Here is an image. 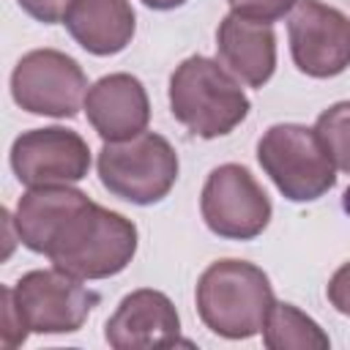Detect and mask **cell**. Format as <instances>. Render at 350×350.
I'll return each mask as SVG.
<instances>
[{"label": "cell", "mask_w": 350, "mask_h": 350, "mask_svg": "<svg viewBox=\"0 0 350 350\" xmlns=\"http://www.w3.org/2000/svg\"><path fill=\"white\" fill-rule=\"evenodd\" d=\"M137 252V227L123 213L88 200L52 235L46 257L77 279H107L120 273Z\"/></svg>", "instance_id": "cell-1"}, {"label": "cell", "mask_w": 350, "mask_h": 350, "mask_svg": "<svg viewBox=\"0 0 350 350\" xmlns=\"http://www.w3.org/2000/svg\"><path fill=\"white\" fill-rule=\"evenodd\" d=\"M194 298L205 328L224 339L260 334L276 304L265 271L246 260L211 262L197 282Z\"/></svg>", "instance_id": "cell-2"}, {"label": "cell", "mask_w": 350, "mask_h": 350, "mask_svg": "<svg viewBox=\"0 0 350 350\" xmlns=\"http://www.w3.org/2000/svg\"><path fill=\"white\" fill-rule=\"evenodd\" d=\"M249 107L243 88L219 60L191 55L170 77L172 118L202 139L230 134L246 120Z\"/></svg>", "instance_id": "cell-3"}, {"label": "cell", "mask_w": 350, "mask_h": 350, "mask_svg": "<svg viewBox=\"0 0 350 350\" xmlns=\"http://www.w3.org/2000/svg\"><path fill=\"white\" fill-rule=\"evenodd\" d=\"M257 161L290 202H312L336 183V167L317 131L301 123L271 126L257 142Z\"/></svg>", "instance_id": "cell-4"}, {"label": "cell", "mask_w": 350, "mask_h": 350, "mask_svg": "<svg viewBox=\"0 0 350 350\" xmlns=\"http://www.w3.org/2000/svg\"><path fill=\"white\" fill-rule=\"evenodd\" d=\"M96 167L101 186L112 197L134 205L164 200L178 180V153L153 131H142L123 142H104Z\"/></svg>", "instance_id": "cell-5"}, {"label": "cell", "mask_w": 350, "mask_h": 350, "mask_svg": "<svg viewBox=\"0 0 350 350\" xmlns=\"http://www.w3.org/2000/svg\"><path fill=\"white\" fill-rule=\"evenodd\" d=\"M11 96L30 115L74 118L85 107L88 77L71 55L60 49H33L14 66Z\"/></svg>", "instance_id": "cell-6"}, {"label": "cell", "mask_w": 350, "mask_h": 350, "mask_svg": "<svg viewBox=\"0 0 350 350\" xmlns=\"http://www.w3.org/2000/svg\"><path fill=\"white\" fill-rule=\"evenodd\" d=\"M208 230L227 241H252L271 221V200L254 175L241 164L216 167L200 194Z\"/></svg>", "instance_id": "cell-7"}, {"label": "cell", "mask_w": 350, "mask_h": 350, "mask_svg": "<svg viewBox=\"0 0 350 350\" xmlns=\"http://www.w3.org/2000/svg\"><path fill=\"white\" fill-rule=\"evenodd\" d=\"M14 304L33 334H71L79 331L93 306L98 304V293L88 290L82 279L60 271H27L11 287Z\"/></svg>", "instance_id": "cell-8"}, {"label": "cell", "mask_w": 350, "mask_h": 350, "mask_svg": "<svg viewBox=\"0 0 350 350\" xmlns=\"http://www.w3.org/2000/svg\"><path fill=\"white\" fill-rule=\"evenodd\" d=\"M290 55L298 71L328 79L350 66V19L320 0H298L287 22Z\"/></svg>", "instance_id": "cell-9"}, {"label": "cell", "mask_w": 350, "mask_h": 350, "mask_svg": "<svg viewBox=\"0 0 350 350\" xmlns=\"http://www.w3.org/2000/svg\"><path fill=\"white\" fill-rule=\"evenodd\" d=\"M11 170L27 189L79 183L90 170V148L71 129H33L14 139Z\"/></svg>", "instance_id": "cell-10"}, {"label": "cell", "mask_w": 350, "mask_h": 350, "mask_svg": "<svg viewBox=\"0 0 350 350\" xmlns=\"http://www.w3.org/2000/svg\"><path fill=\"white\" fill-rule=\"evenodd\" d=\"M180 317L172 301L150 287L129 293L104 325V339L115 350L172 347L180 339Z\"/></svg>", "instance_id": "cell-11"}, {"label": "cell", "mask_w": 350, "mask_h": 350, "mask_svg": "<svg viewBox=\"0 0 350 350\" xmlns=\"http://www.w3.org/2000/svg\"><path fill=\"white\" fill-rule=\"evenodd\" d=\"M85 115L104 142H123L148 129L150 101L131 74H107L88 88Z\"/></svg>", "instance_id": "cell-12"}, {"label": "cell", "mask_w": 350, "mask_h": 350, "mask_svg": "<svg viewBox=\"0 0 350 350\" xmlns=\"http://www.w3.org/2000/svg\"><path fill=\"white\" fill-rule=\"evenodd\" d=\"M219 63L249 88H262L276 71V33L271 22L230 11L216 30Z\"/></svg>", "instance_id": "cell-13"}, {"label": "cell", "mask_w": 350, "mask_h": 350, "mask_svg": "<svg viewBox=\"0 0 350 350\" xmlns=\"http://www.w3.org/2000/svg\"><path fill=\"white\" fill-rule=\"evenodd\" d=\"M134 8L129 0H71L63 25L90 55H118L131 44Z\"/></svg>", "instance_id": "cell-14"}, {"label": "cell", "mask_w": 350, "mask_h": 350, "mask_svg": "<svg viewBox=\"0 0 350 350\" xmlns=\"http://www.w3.org/2000/svg\"><path fill=\"white\" fill-rule=\"evenodd\" d=\"M90 197L71 186H38L19 197L14 227L22 246L36 254H44L57 227Z\"/></svg>", "instance_id": "cell-15"}, {"label": "cell", "mask_w": 350, "mask_h": 350, "mask_svg": "<svg viewBox=\"0 0 350 350\" xmlns=\"http://www.w3.org/2000/svg\"><path fill=\"white\" fill-rule=\"evenodd\" d=\"M262 342L268 350H325L331 345L328 334L293 304H273L262 325Z\"/></svg>", "instance_id": "cell-16"}, {"label": "cell", "mask_w": 350, "mask_h": 350, "mask_svg": "<svg viewBox=\"0 0 350 350\" xmlns=\"http://www.w3.org/2000/svg\"><path fill=\"white\" fill-rule=\"evenodd\" d=\"M314 131L336 170L350 175V101L331 104L317 115Z\"/></svg>", "instance_id": "cell-17"}, {"label": "cell", "mask_w": 350, "mask_h": 350, "mask_svg": "<svg viewBox=\"0 0 350 350\" xmlns=\"http://www.w3.org/2000/svg\"><path fill=\"white\" fill-rule=\"evenodd\" d=\"M227 3L241 16L260 19V22H276L279 16H284L287 11H293V5L298 0H227Z\"/></svg>", "instance_id": "cell-18"}, {"label": "cell", "mask_w": 350, "mask_h": 350, "mask_svg": "<svg viewBox=\"0 0 350 350\" xmlns=\"http://www.w3.org/2000/svg\"><path fill=\"white\" fill-rule=\"evenodd\" d=\"M30 328L25 325L16 304H14V295H11V287H3V347H16L27 339Z\"/></svg>", "instance_id": "cell-19"}, {"label": "cell", "mask_w": 350, "mask_h": 350, "mask_svg": "<svg viewBox=\"0 0 350 350\" xmlns=\"http://www.w3.org/2000/svg\"><path fill=\"white\" fill-rule=\"evenodd\" d=\"M22 5L25 14H30L33 19L44 22V25H55L66 16L71 0H16Z\"/></svg>", "instance_id": "cell-20"}, {"label": "cell", "mask_w": 350, "mask_h": 350, "mask_svg": "<svg viewBox=\"0 0 350 350\" xmlns=\"http://www.w3.org/2000/svg\"><path fill=\"white\" fill-rule=\"evenodd\" d=\"M328 301L331 306L339 312V314H347L350 317V262L339 265L328 282Z\"/></svg>", "instance_id": "cell-21"}, {"label": "cell", "mask_w": 350, "mask_h": 350, "mask_svg": "<svg viewBox=\"0 0 350 350\" xmlns=\"http://www.w3.org/2000/svg\"><path fill=\"white\" fill-rule=\"evenodd\" d=\"M148 8H156V11H170V8H178L183 5L186 0H142Z\"/></svg>", "instance_id": "cell-22"}]
</instances>
